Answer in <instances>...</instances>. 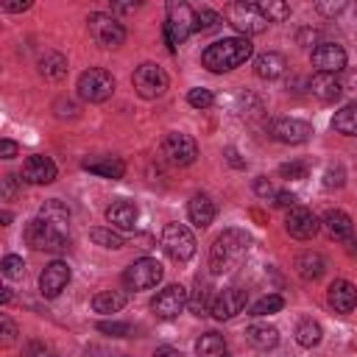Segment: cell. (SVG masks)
<instances>
[{
    "label": "cell",
    "instance_id": "6da1fadb",
    "mask_svg": "<svg viewBox=\"0 0 357 357\" xmlns=\"http://www.w3.org/2000/svg\"><path fill=\"white\" fill-rule=\"evenodd\" d=\"M248 248H251V237L245 229H237V226L223 229L209 248V271L215 276L234 271L240 265V259L248 254Z\"/></svg>",
    "mask_w": 357,
    "mask_h": 357
},
{
    "label": "cell",
    "instance_id": "7a4b0ae2",
    "mask_svg": "<svg viewBox=\"0 0 357 357\" xmlns=\"http://www.w3.org/2000/svg\"><path fill=\"white\" fill-rule=\"evenodd\" d=\"M254 53V45L245 39V36H229V39H218L212 42L204 53H201V61L206 70L212 73H229L240 64H245Z\"/></svg>",
    "mask_w": 357,
    "mask_h": 357
},
{
    "label": "cell",
    "instance_id": "3957f363",
    "mask_svg": "<svg viewBox=\"0 0 357 357\" xmlns=\"http://www.w3.org/2000/svg\"><path fill=\"white\" fill-rule=\"evenodd\" d=\"M195 31V11L187 3H167V20L162 25V36L167 42V50L173 53L190 33Z\"/></svg>",
    "mask_w": 357,
    "mask_h": 357
},
{
    "label": "cell",
    "instance_id": "277c9868",
    "mask_svg": "<svg viewBox=\"0 0 357 357\" xmlns=\"http://www.w3.org/2000/svg\"><path fill=\"white\" fill-rule=\"evenodd\" d=\"M25 240L36 251H61L67 245V229H61V226H56V223H50V220L36 215L25 226Z\"/></svg>",
    "mask_w": 357,
    "mask_h": 357
},
{
    "label": "cell",
    "instance_id": "5b68a950",
    "mask_svg": "<svg viewBox=\"0 0 357 357\" xmlns=\"http://www.w3.org/2000/svg\"><path fill=\"white\" fill-rule=\"evenodd\" d=\"M226 20H229V25H231L240 36H245V39L254 36V33H262V31L268 28V20H265L262 11L257 8V3H245V0L226 6Z\"/></svg>",
    "mask_w": 357,
    "mask_h": 357
},
{
    "label": "cell",
    "instance_id": "8992f818",
    "mask_svg": "<svg viewBox=\"0 0 357 357\" xmlns=\"http://www.w3.org/2000/svg\"><path fill=\"white\" fill-rule=\"evenodd\" d=\"M162 262L153 257H139L123 271V284L128 290H151L162 282Z\"/></svg>",
    "mask_w": 357,
    "mask_h": 357
},
{
    "label": "cell",
    "instance_id": "52a82bcc",
    "mask_svg": "<svg viewBox=\"0 0 357 357\" xmlns=\"http://www.w3.org/2000/svg\"><path fill=\"white\" fill-rule=\"evenodd\" d=\"M114 92V75L103 67H89L78 75V95L89 103H103Z\"/></svg>",
    "mask_w": 357,
    "mask_h": 357
},
{
    "label": "cell",
    "instance_id": "ba28073f",
    "mask_svg": "<svg viewBox=\"0 0 357 357\" xmlns=\"http://www.w3.org/2000/svg\"><path fill=\"white\" fill-rule=\"evenodd\" d=\"M131 84H134V89H137L139 98L153 100V98H162V95L167 92V84H170V81H167V73H165L159 64L145 61V64H139V67L134 70Z\"/></svg>",
    "mask_w": 357,
    "mask_h": 357
},
{
    "label": "cell",
    "instance_id": "9c48e42d",
    "mask_svg": "<svg viewBox=\"0 0 357 357\" xmlns=\"http://www.w3.org/2000/svg\"><path fill=\"white\" fill-rule=\"evenodd\" d=\"M162 248L167 251L170 259L187 262L195 254V237L184 223H167L162 229Z\"/></svg>",
    "mask_w": 357,
    "mask_h": 357
},
{
    "label": "cell",
    "instance_id": "30bf717a",
    "mask_svg": "<svg viewBox=\"0 0 357 357\" xmlns=\"http://www.w3.org/2000/svg\"><path fill=\"white\" fill-rule=\"evenodd\" d=\"M86 25H89V36H92L100 47H120V45L126 42V28H123V22H117L112 14L95 11V14H89Z\"/></svg>",
    "mask_w": 357,
    "mask_h": 357
},
{
    "label": "cell",
    "instance_id": "8fae6325",
    "mask_svg": "<svg viewBox=\"0 0 357 357\" xmlns=\"http://www.w3.org/2000/svg\"><path fill=\"white\" fill-rule=\"evenodd\" d=\"M162 156H165L170 165H178V167L192 165L195 156H198V142H195L190 134L173 131V134H167V137L162 139Z\"/></svg>",
    "mask_w": 357,
    "mask_h": 357
},
{
    "label": "cell",
    "instance_id": "7c38bea8",
    "mask_svg": "<svg viewBox=\"0 0 357 357\" xmlns=\"http://www.w3.org/2000/svg\"><path fill=\"white\" fill-rule=\"evenodd\" d=\"M268 134L276 139V142H284V145H301L310 139L312 134V126L304 123V120H296V117H276L268 123Z\"/></svg>",
    "mask_w": 357,
    "mask_h": 357
},
{
    "label": "cell",
    "instance_id": "4fadbf2b",
    "mask_svg": "<svg viewBox=\"0 0 357 357\" xmlns=\"http://www.w3.org/2000/svg\"><path fill=\"white\" fill-rule=\"evenodd\" d=\"M187 301H190V296H187V290H184L181 284H167L165 290H159V293L153 296L151 310H153L156 318L170 321V318H176V315L187 307Z\"/></svg>",
    "mask_w": 357,
    "mask_h": 357
},
{
    "label": "cell",
    "instance_id": "5bb4252c",
    "mask_svg": "<svg viewBox=\"0 0 357 357\" xmlns=\"http://www.w3.org/2000/svg\"><path fill=\"white\" fill-rule=\"evenodd\" d=\"M70 276H73L70 265H67L64 259H53V262L39 273V293H42L45 298H56V296L67 287Z\"/></svg>",
    "mask_w": 357,
    "mask_h": 357
},
{
    "label": "cell",
    "instance_id": "9a60e30c",
    "mask_svg": "<svg viewBox=\"0 0 357 357\" xmlns=\"http://www.w3.org/2000/svg\"><path fill=\"white\" fill-rule=\"evenodd\" d=\"M318 226H321V223H318L315 212L307 209V206H293V209L287 212V218H284V229H287V234L296 237V240H310V237H315Z\"/></svg>",
    "mask_w": 357,
    "mask_h": 357
},
{
    "label": "cell",
    "instance_id": "2e32d148",
    "mask_svg": "<svg viewBox=\"0 0 357 357\" xmlns=\"http://www.w3.org/2000/svg\"><path fill=\"white\" fill-rule=\"evenodd\" d=\"M245 301H248L245 290H240V287H226V290H220V293L215 296L212 315H215L218 321H229V318H234L237 312L245 310Z\"/></svg>",
    "mask_w": 357,
    "mask_h": 357
},
{
    "label": "cell",
    "instance_id": "e0dca14e",
    "mask_svg": "<svg viewBox=\"0 0 357 357\" xmlns=\"http://www.w3.org/2000/svg\"><path fill=\"white\" fill-rule=\"evenodd\" d=\"M312 64L318 67V73H332L337 75L343 67H346V50L335 42H321L315 50H312Z\"/></svg>",
    "mask_w": 357,
    "mask_h": 357
},
{
    "label": "cell",
    "instance_id": "ac0fdd59",
    "mask_svg": "<svg viewBox=\"0 0 357 357\" xmlns=\"http://www.w3.org/2000/svg\"><path fill=\"white\" fill-rule=\"evenodd\" d=\"M22 181L28 184H50L56 178V162L50 156H42V153H33L22 162Z\"/></svg>",
    "mask_w": 357,
    "mask_h": 357
},
{
    "label": "cell",
    "instance_id": "d6986e66",
    "mask_svg": "<svg viewBox=\"0 0 357 357\" xmlns=\"http://www.w3.org/2000/svg\"><path fill=\"white\" fill-rule=\"evenodd\" d=\"M326 301H329V307H332L335 312L346 315V312H351L354 304H357V287H354L349 279H335V282L329 284V290H326Z\"/></svg>",
    "mask_w": 357,
    "mask_h": 357
},
{
    "label": "cell",
    "instance_id": "ffe728a7",
    "mask_svg": "<svg viewBox=\"0 0 357 357\" xmlns=\"http://www.w3.org/2000/svg\"><path fill=\"white\" fill-rule=\"evenodd\" d=\"M215 215H218V206H215V201H212L209 195L198 192V195L190 198V204H187V218H190L192 226L206 229V226L215 220Z\"/></svg>",
    "mask_w": 357,
    "mask_h": 357
},
{
    "label": "cell",
    "instance_id": "44dd1931",
    "mask_svg": "<svg viewBox=\"0 0 357 357\" xmlns=\"http://www.w3.org/2000/svg\"><path fill=\"white\" fill-rule=\"evenodd\" d=\"M321 226L326 231V237L332 240H349L351 237V218L343 212V209H326L324 218H321Z\"/></svg>",
    "mask_w": 357,
    "mask_h": 357
},
{
    "label": "cell",
    "instance_id": "7402d4cb",
    "mask_svg": "<svg viewBox=\"0 0 357 357\" xmlns=\"http://www.w3.org/2000/svg\"><path fill=\"white\" fill-rule=\"evenodd\" d=\"M310 92H312L318 100L332 103V100H337V98H340L343 84H340V81H337V75H332V73H315V75H312V81H310Z\"/></svg>",
    "mask_w": 357,
    "mask_h": 357
},
{
    "label": "cell",
    "instance_id": "603a6c76",
    "mask_svg": "<svg viewBox=\"0 0 357 357\" xmlns=\"http://www.w3.org/2000/svg\"><path fill=\"white\" fill-rule=\"evenodd\" d=\"M106 220H109V229L128 231V229H134V223H137V206H134L131 201H114V204L106 209Z\"/></svg>",
    "mask_w": 357,
    "mask_h": 357
},
{
    "label": "cell",
    "instance_id": "cb8c5ba5",
    "mask_svg": "<svg viewBox=\"0 0 357 357\" xmlns=\"http://www.w3.org/2000/svg\"><path fill=\"white\" fill-rule=\"evenodd\" d=\"M284 67H287L284 56H282V53H273V50H268V53H259V56L254 59V73H257L259 78H265V81H273V78H279V75L284 73Z\"/></svg>",
    "mask_w": 357,
    "mask_h": 357
},
{
    "label": "cell",
    "instance_id": "d4e9b609",
    "mask_svg": "<svg viewBox=\"0 0 357 357\" xmlns=\"http://www.w3.org/2000/svg\"><path fill=\"white\" fill-rule=\"evenodd\" d=\"M84 170H89L95 176H103V178H123L126 165L117 156H100V159H86L84 162Z\"/></svg>",
    "mask_w": 357,
    "mask_h": 357
},
{
    "label": "cell",
    "instance_id": "484cf974",
    "mask_svg": "<svg viewBox=\"0 0 357 357\" xmlns=\"http://www.w3.org/2000/svg\"><path fill=\"white\" fill-rule=\"evenodd\" d=\"M126 301H128V296L123 290H100L92 298V310L103 312V315H112V312H120L126 307Z\"/></svg>",
    "mask_w": 357,
    "mask_h": 357
},
{
    "label": "cell",
    "instance_id": "4316f807",
    "mask_svg": "<svg viewBox=\"0 0 357 357\" xmlns=\"http://www.w3.org/2000/svg\"><path fill=\"white\" fill-rule=\"evenodd\" d=\"M296 271L301 279H318L326 271V259L318 251H304L296 257Z\"/></svg>",
    "mask_w": 357,
    "mask_h": 357
},
{
    "label": "cell",
    "instance_id": "83f0119b",
    "mask_svg": "<svg viewBox=\"0 0 357 357\" xmlns=\"http://www.w3.org/2000/svg\"><path fill=\"white\" fill-rule=\"evenodd\" d=\"M39 73L45 78H50V81H59V78L67 75V59L61 53H56V50H47V53L39 56Z\"/></svg>",
    "mask_w": 357,
    "mask_h": 357
},
{
    "label": "cell",
    "instance_id": "f1b7e54d",
    "mask_svg": "<svg viewBox=\"0 0 357 357\" xmlns=\"http://www.w3.org/2000/svg\"><path fill=\"white\" fill-rule=\"evenodd\" d=\"M245 335H248V343L257 349H273L279 343V329L271 324H251Z\"/></svg>",
    "mask_w": 357,
    "mask_h": 357
},
{
    "label": "cell",
    "instance_id": "f546056e",
    "mask_svg": "<svg viewBox=\"0 0 357 357\" xmlns=\"http://www.w3.org/2000/svg\"><path fill=\"white\" fill-rule=\"evenodd\" d=\"M190 310H192V315H206V312H212V304H215V296H212V287H209V282H195V293L190 296Z\"/></svg>",
    "mask_w": 357,
    "mask_h": 357
},
{
    "label": "cell",
    "instance_id": "4dcf8cb0",
    "mask_svg": "<svg viewBox=\"0 0 357 357\" xmlns=\"http://www.w3.org/2000/svg\"><path fill=\"white\" fill-rule=\"evenodd\" d=\"M332 128L343 137H357V103H346L332 117Z\"/></svg>",
    "mask_w": 357,
    "mask_h": 357
},
{
    "label": "cell",
    "instance_id": "1f68e13d",
    "mask_svg": "<svg viewBox=\"0 0 357 357\" xmlns=\"http://www.w3.org/2000/svg\"><path fill=\"white\" fill-rule=\"evenodd\" d=\"M321 337H324V329H321V324H318V321H312V318H304V321L296 326V343H298V346H304V349L318 346V343H321Z\"/></svg>",
    "mask_w": 357,
    "mask_h": 357
},
{
    "label": "cell",
    "instance_id": "d6a6232c",
    "mask_svg": "<svg viewBox=\"0 0 357 357\" xmlns=\"http://www.w3.org/2000/svg\"><path fill=\"white\" fill-rule=\"evenodd\" d=\"M39 218H45V220H50V223L67 229V223H70V209H67L61 201L50 198V201H45V204L39 206Z\"/></svg>",
    "mask_w": 357,
    "mask_h": 357
},
{
    "label": "cell",
    "instance_id": "836d02e7",
    "mask_svg": "<svg viewBox=\"0 0 357 357\" xmlns=\"http://www.w3.org/2000/svg\"><path fill=\"white\" fill-rule=\"evenodd\" d=\"M220 351H226V343H223V337L215 335V332H206V335H201V337L195 340V354H198V357H215V354H220Z\"/></svg>",
    "mask_w": 357,
    "mask_h": 357
},
{
    "label": "cell",
    "instance_id": "e575fe53",
    "mask_svg": "<svg viewBox=\"0 0 357 357\" xmlns=\"http://www.w3.org/2000/svg\"><path fill=\"white\" fill-rule=\"evenodd\" d=\"M257 8L262 11V17H265L268 22H282V20L290 17V6H287L284 0H259Z\"/></svg>",
    "mask_w": 357,
    "mask_h": 357
},
{
    "label": "cell",
    "instance_id": "d590c367",
    "mask_svg": "<svg viewBox=\"0 0 357 357\" xmlns=\"http://www.w3.org/2000/svg\"><path fill=\"white\" fill-rule=\"evenodd\" d=\"M89 237L98 243V245H103V248H123L126 245V240H123V234L117 231V229H103V226H95L92 231H89Z\"/></svg>",
    "mask_w": 357,
    "mask_h": 357
},
{
    "label": "cell",
    "instance_id": "8d00e7d4",
    "mask_svg": "<svg viewBox=\"0 0 357 357\" xmlns=\"http://www.w3.org/2000/svg\"><path fill=\"white\" fill-rule=\"evenodd\" d=\"M284 307V298L279 293H271V296H262L254 307H251V315H271V312H279Z\"/></svg>",
    "mask_w": 357,
    "mask_h": 357
},
{
    "label": "cell",
    "instance_id": "74e56055",
    "mask_svg": "<svg viewBox=\"0 0 357 357\" xmlns=\"http://www.w3.org/2000/svg\"><path fill=\"white\" fill-rule=\"evenodd\" d=\"M220 20H223V17H220L218 11H212V8L204 6V8L195 11V31H215V28L220 25Z\"/></svg>",
    "mask_w": 357,
    "mask_h": 357
},
{
    "label": "cell",
    "instance_id": "f35d334b",
    "mask_svg": "<svg viewBox=\"0 0 357 357\" xmlns=\"http://www.w3.org/2000/svg\"><path fill=\"white\" fill-rule=\"evenodd\" d=\"M187 103L195 106V109H209V106L215 103V95H212V89H206V86H195V89L187 92Z\"/></svg>",
    "mask_w": 357,
    "mask_h": 357
},
{
    "label": "cell",
    "instance_id": "ab89813d",
    "mask_svg": "<svg viewBox=\"0 0 357 357\" xmlns=\"http://www.w3.org/2000/svg\"><path fill=\"white\" fill-rule=\"evenodd\" d=\"M98 332H103L109 337H128L131 335V324H126V321H100Z\"/></svg>",
    "mask_w": 357,
    "mask_h": 357
},
{
    "label": "cell",
    "instance_id": "60d3db41",
    "mask_svg": "<svg viewBox=\"0 0 357 357\" xmlns=\"http://www.w3.org/2000/svg\"><path fill=\"white\" fill-rule=\"evenodd\" d=\"M22 273H25V262H22V257H17V254L3 257V276H6V279H20Z\"/></svg>",
    "mask_w": 357,
    "mask_h": 357
},
{
    "label": "cell",
    "instance_id": "b9f144b4",
    "mask_svg": "<svg viewBox=\"0 0 357 357\" xmlns=\"http://www.w3.org/2000/svg\"><path fill=\"white\" fill-rule=\"evenodd\" d=\"M307 173H310V167L304 162H287V165L279 167L282 178H307Z\"/></svg>",
    "mask_w": 357,
    "mask_h": 357
},
{
    "label": "cell",
    "instance_id": "7bdbcfd3",
    "mask_svg": "<svg viewBox=\"0 0 357 357\" xmlns=\"http://www.w3.org/2000/svg\"><path fill=\"white\" fill-rule=\"evenodd\" d=\"M0 335H3V346H11L14 337H17V326H14V321L8 315L0 318Z\"/></svg>",
    "mask_w": 357,
    "mask_h": 357
},
{
    "label": "cell",
    "instance_id": "ee69618b",
    "mask_svg": "<svg viewBox=\"0 0 357 357\" xmlns=\"http://www.w3.org/2000/svg\"><path fill=\"white\" fill-rule=\"evenodd\" d=\"M254 190H257V195H262V198H271V201H273V198H276V192H279V190H273V184H271L265 176H259V178L254 181Z\"/></svg>",
    "mask_w": 357,
    "mask_h": 357
},
{
    "label": "cell",
    "instance_id": "f6af8a7d",
    "mask_svg": "<svg viewBox=\"0 0 357 357\" xmlns=\"http://www.w3.org/2000/svg\"><path fill=\"white\" fill-rule=\"evenodd\" d=\"M25 357H50V349L42 343V340H31L25 346Z\"/></svg>",
    "mask_w": 357,
    "mask_h": 357
},
{
    "label": "cell",
    "instance_id": "bcb514c9",
    "mask_svg": "<svg viewBox=\"0 0 357 357\" xmlns=\"http://www.w3.org/2000/svg\"><path fill=\"white\" fill-rule=\"evenodd\" d=\"M315 8H318L321 14H326V17H332V14H340V11L346 8V3H343V0H337V3H315Z\"/></svg>",
    "mask_w": 357,
    "mask_h": 357
},
{
    "label": "cell",
    "instance_id": "7dc6e473",
    "mask_svg": "<svg viewBox=\"0 0 357 357\" xmlns=\"http://www.w3.org/2000/svg\"><path fill=\"white\" fill-rule=\"evenodd\" d=\"M324 184H326V187H340V184H343V167H329Z\"/></svg>",
    "mask_w": 357,
    "mask_h": 357
},
{
    "label": "cell",
    "instance_id": "c3c4849f",
    "mask_svg": "<svg viewBox=\"0 0 357 357\" xmlns=\"http://www.w3.org/2000/svg\"><path fill=\"white\" fill-rule=\"evenodd\" d=\"M14 192H17V178H14V176H3V198L11 201Z\"/></svg>",
    "mask_w": 357,
    "mask_h": 357
},
{
    "label": "cell",
    "instance_id": "681fc988",
    "mask_svg": "<svg viewBox=\"0 0 357 357\" xmlns=\"http://www.w3.org/2000/svg\"><path fill=\"white\" fill-rule=\"evenodd\" d=\"M0 156L3 159H14L17 156V142L14 139H3L0 142Z\"/></svg>",
    "mask_w": 357,
    "mask_h": 357
},
{
    "label": "cell",
    "instance_id": "f907efd6",
    "mask_svg": "<svg viewBox=\"0 0 357 357\" xmlns=\"http://www.w3.org/2000/svg\"><path fill=\"white\" fill-rule=\"evenodd\" d=\"M273 204H276V206H290V209H293V206H298V204H296V195H293V192H276Z\"/></svg>",
    "mask_w": 357,
    "mask_h": 357
},
{
    "label": "cell",
    "instance_id": "816d5d0a",
    "mask_svg": "<svg viewBox=\"0 0 357 357\" xmlns=\"http://www.w3.org/2000/svg\"><path fill=\"white\" fill-rule=\"evenodd\" d=\"M153 357H184L178 349H173V346H159L156 351H153Z\"/></svg>",
    "mask_w": 357,
    "mask_h": 357
},
{
    "label": "cell",
    "instance_id": "f5cc1de1",
    "mask_svg": "<svg viewBox=\"0 0 357 357\" xmlns=\"http://www.w3.org/2000/svg\"><path fill=\"white\" fill-rule=\"evenodd\" d=\"M28 8H31L28 0H22V3H3V11H28Z\"/></svg>",
    "mask_w": 357,
    "mask_h": 357
},
{
    "label": "cell",
    "instance_id": "db71d44e",
    "mask_svg": "<svg viewBox=\"0 0 357 357\" xmlns=\"http://www.w3.org/2000/svg\"><path fill=\"white\" fill-rule=\"evenodd\" d=\"M112 8H114V11H134V8H137V3H114Z\"/></svg>",
    "mask_w": 357,
    "mask_h": 357
},
{
    "label": "cell",
    "instance_id": "11a10c76",
    "mask_svg": "<svg viewBox=\"0 0 357 357\" xmlns=\"http://www.w3.org/2000/svg\"><path fill=\"white\" fill-rule=\"evenodd\" d=\"M0 301H3V304H8V301H11V290H8V287H3V298H0Z\"/></svg>",
    "mask_w": 357,
    "mask_h": 357
},
{
    "label": "cell",
    "instance_id": "9f6ffc18",
    "mask_svg": "<svg viewBox=\"0 0 357 357\" xmlns=\"http://www.w3.org/2000/svg\"><path fill=\"white\" fill-rule=\"evenodd\" d=\"M0 220H3V226H8V223H11V212H3Z\"/></svg>",
    "mask_w": 357,
    "mask_h": 357
},
{
    "label": "cell",
    "instance_id": "6f0895ef",
    "mask_svg": "<svg viewBox=\"0 0 357 357\" xmlns=\"http://www.w3.org/2000/svg\"><path fill=\"white\" fill-rule=\"evenodd\" d=\"M215 357H231V354H229V349H226V351H220V354H215Z\"/></svg>",
    "mask_w": 357,
    "mask_h": 357
}]
</instances>
